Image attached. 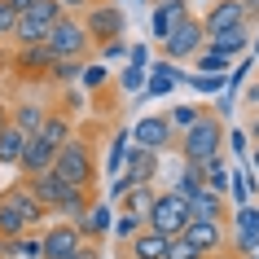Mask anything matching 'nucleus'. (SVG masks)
I'll return each instance as SVG.
<instances>
[{
  "label": "nucleus",
  "mask_w": 259,
  "mask_h": 259,
  "mask_svg": "<svg viewBox=\"0 0 259 259\" xmlns=\"http://www.w3.org/2000/svg\"><path fill=\"white\" fill-rule=\"evenodd\" d=\"M53 176L70 189H88L97 193V154H93V141L88 137H70L53 158Z\"/></svg>",
  "instance_id": "1"
},
{
  "label": "nucleus",
  "mask_w": 259,
  "mask_h": 259,
  "mask_svg": "<svg viewBox=\"0 0 259 259\" xmlns=\"http://www.w3.org/2000/svg\"><path fill=\"white\" fill-rule=\"evenodd\" d=\"M176 150H180V163H193V167H202L206 158L224 154V119H215V114L206 110L189 132L176 137Z\"/></svg>",
  "instance_id": "2"
},
{
  "label": "nucleus",
  "mask_w": 259,
  "mask_h": 259,
  "mask_svg": "<svg viewBox=\"0 0 259 259\" xmlns=\"http://www.w3.org/2000/svg\"><path fill=\"white\" fill-rule=\"evenodd\" d=\"M44 49H49L53 62H88L93 40H88V31H83V22L75 14H62L44 35Z\"/></svg>",
  "instance_id": "3"
},
{
  "label": "nucleus",
  "mask_w": 259,
  "mask_h": 259,
  "mask_svg": "<svg viewBox=\"0 0 259 259\" xmlns=\"http://www.w3.org/2000/svg\"><path fill=\"white\" fill-rule=\"evenodd\" d=\"M79 22H83V31H88L93 44H110V40L127 35V9H123L119 0H97L93 9L79 14Z\"/></svg>",
  "instance_id": "4"
},
{
  "label": "nucleus",
  "mask_w": 259,
  "mask_h": 259,
  "mask_svg": "<svg viewBox=\"0 0 259 259\" xmlns=\"http://www.w3.org/2000/svg\"><path fill=\"white\" fill-rule=\"evenodd\" d=\"M185 224H189V198H180L176 189L154 193V206H150V215H145V229L171 242V237H180Z\"/></svg>",
  "instance_id": "5"
},
{
  "label": "nucleus",
  "mask_w": 259,
  "mask_h": 259,
  "mask_svg": "<svg viewBox=\"0 0 259 259\" xmlns=\"http://www.w3.org/2000/svg\"><path fill=\"white\" fill-rule=\"evenodd\" d=\"M202 49H206V31H202V22H198L193 14L163 40V57H167V62H176V66H180V62H193Z\"/></svg>",
  "instance_id": "6"
},
{
  "label": "nucleus",
  "mask_w": 259,
  "mask_h": 259,
  "mask_svg": "<svg viewBox=\"0 0 259 259\" xmlns=\"http://www.w3.org/2000/svg\"><path fill=\"white\" fill-rule=\"evenodd\" d=\"M127 132H132V145H137V150H150V154L176 150V132H171L167 114H141Z\"/></svg>",
  "instance_id": "7"
},
{
  "label": "nucleus",
  "mask_w": 259,
  "mask_h": 259,
  "mask_svg": "<svg viewBox=\"0 0 259 259\" xmlns=\"http://www.w3.org/2000/svg\"><path fill=\"white\" fill-rule=\"evenodd\" d=\"M180 242H189L202 259L224 255V250H229V224H215V220H189V224L180 229Z\"/></svg>",
  "instance_id": "8"
},
{
  "label": "nucleus",
  "mask_w": 259,
  "mask_h": 259,
  "mask_svg": "<svg viewBox=\"0 0 259 259\" xmlns=\"http://www.w3.org/2000/svg\"><path fill=\"white\" fill-rule=\"evenodd\" d=\"M114 215H119V211H114L106 198H93V202H88V211L75 220V233H79L83 242H106L110 229H114Z\"/></svg>",
  "instance_id": "9"
},
{
  "label": "nucleus",
  "mask_w": 259,
  "mask_h": 259,
  "mask_svg": "<svg viewBox=\"0 0 259 259\" xmlns=\"http://www.w3.org/2000/svg\"><path fill=\"white\" fill-rule=\"evenodd\" d=\"M0 198L14 206L18 215H22V224H27V233H35V229H44V220H49V211H44L35 198H31V189H27V180H14V185H5L0 189Z\"/></svg>",
  "instance_id": "10"
},
{
  "label": "nucleus",
  "mask_w": 259,
  "mask_h": 259,
  "mask_svg": "<svg viewBox=\"0 0 259 259\" xmlns=\"http://www.w3.org/2000/svg\"><path fill=\"white\" fill-rule=\"evenodd\" d=\"M40 237H44V259H70L75 250H79V233H75V224H44L40 229Z\"/></svg>",
  "instance_id": "11"
},
{
  "label": "nucleus",
  "mask_w": 259,
  "mask_h": 259,
  "mask_svg": "<svg viewBox=\"0 0 259 259\" xmlns=\"http://www.w3.org/2000/svg\"><path fill=\"white\" fill-rule=\"evenodd\" d=\"M158 167H163V154H150V150H127V158H123V171L119 176H127L132 185H154L158 180Z\"/></svg>",
  "instance_id": "12"
},
{
  "label": "nucleus",
  "mask_w": 259,
  "mask_h": 259,
  "mask_svg": "<svg viewBox=\"0 0 259 259\" xmlns=\"http://www.w3.org/2000/svg\"><path fill=\"white\" fill-rule=\"evenodd\" d=\"M250 35H255V31L242 22V27H229V31H215V35H206V49H215V53H224L229 62H237V57L250 53Z\"/></svg>",
  "instance_id": "13"
},
{
  "label": "nucleus",
  "mask_w": 259,
  "mask_h": 259,
  "mask_svg": "<svg viewBox=\"0 0 259 259\" xmlns=\"http://www.w3.org/2000/svg\"><path fill=\"white\" fill-rule=\"evenodd\" d=\"M189 220H215V224H229V198L211 189L189 193Z\"/></svg>",
  "instance_id": "14"
},
{
  "label": "nucleus",
  "mask_w": 259,
  "mask_h": 259,
  "mask_svg": "<svg viewBox=\"0 0 259 259\" xmlns=\"http://www.w3.org/2000/svg\"><path fill=\"white\" fill-rule=\"evenodd\" d=\"M198 22H202L206 35H215V31L242 27V9H237V0H211V5H206V14L198 18Z\"/></svg>",
  "instance_id": "15"
},
{
  "label": "nucleus",
  "mask_w": 259,
  "mask_h": 259,
  "mask_svg": "<svg viewBox=\"0 0 259 259\" xmlns=\"http://www.w3.org/2000/svg\"><path fill=\"white\" fill-rule=\"evenodd\" d=\"M185 18H189V5H150V35L163 44Z\"/></svg>",
  "instance_id": "16"
},
{
  "label": "nucleus",
  "mask_w": 259,
  "mask_h": 259,
  "mask_svg": "<svg viewBox=\"0 0 259 259\" xmlns=\"http://www.w3.org/2000/svg\"><path fill=\"white\" fill-rule=\"evenodd\" d=\"M57 158V150H49L40 137H27V145H22V158H18V171H22V180L27 176H40V171H49Z\"/></svg>",
  "instance_id": "17"
},
{
  "label": "nucleus",
  "mask_w": 259,
  "mask_h": 259,
  "mask_svg": "<svg viewBox=\"0 0 259 259\" xmlns=\"http://www.w3.org/2000/svg\"><path fill=\"white\" fill-rule=\"evenodd\" d=\"M93 198H97V193H88V189H70V185H66V189H62V198H57V206L49 211V215H53L57 224H75V220L88 211V202H93Z\"/></svg>",
  "instance_id": "18"
},
{
  "label": "nucleus",
  "mask_w": 259,
  "mask_h": 259,
  "mask_svg": "<svg viewBox=\"0 0 259 259\" xmlns=\"http://www.w3.org/2000/svg\"><path fill=\"white\" fill-rule=\"evenodd\" d=\"M44 119H49V106H40V101H18V106H9V123H14L22 137H35L44 127Z\"/></svg>",
  "instance_id": "19"
},
{
  "label": "nucleus",
  "mask_w": 259,
  "mask_h": 259,
  "mask_svg": "<svg viewBox=\"0 0 259 259\" xmlns=\"http://www.w3.org/2000/svg\"><path fill=\"white\" fill-rule=\"evenodd\" d=\"M163 255H167V237H158V233H150V229H141L132 242L123 246L119 259H163Z\"/></svg>",
  "instance_id": "20"
},
{
  "label": "nucleus",
  "mask_w": 259,
  "mask_h": 259,
  "mask_svg": "<svg viewBox=\"0 0 259 259\" xmlns=\"http://www.w3.org/2000/svg\"><path fill=\"white\" fill-rule=\"evenodd\" d=\"M35 137H40L49 150H62V145L75 137V123H70V114H62V110H49V119H44V127Z\"/></svg>",
  "instance_id": "21"
},
{
  "label": "nucleus",
  "mask_w": 259,
  "mask_h": 259,
  "mask_svg": "<svg viewBox=\"0 0 259 259\" xmlns=\"http://www.w3.org/2000/svg\"><path fill=\"white\" fill-rule=\"evenodd\" d=\"M154 185H132V189L123 193L119 202H114V211H119V215H137V220H145L150 215V206H154Z\"/></svg>",
  "instance_id": "22"
},
{
  "label": "nucleus",
  "mask_w": 259,
  "mask_h": 259,
  "mask_svg": "<svg viewBox=\"0 0 259 259\" xmlns=\"http://www.w3.org/2000/svg\"><path fill=\"white\" fill-rule=\"evenodd\" d=\"M27 189H31V198H35V202H40L44 211H53L66 185H62V180L53 176V167H49V171H40V176H27Z\"/></svg>",
  "instance_id": "23"
},
{
  "label": "nucleus",
  "mask_w": 259,
  "mask_h": 259,
  "mask_svg": "<svg viewBox=\"0 0 259 259\" xmlns=\"http://www.w3.org/2000/svg\"><path fill=\"white\" fill-rule=\"evenodd\" d=\"M22 75H31V79H44V70L53 66V57H49V49L44 44H31V49H18V62H14Z\"/></svg>",
  "instance_id": "24"
},
{
  "label": "nucleus",
  "mask_w": 259,
  "mask_h": 259,
  "mask_svg": "<svg viewBox=\"0 0 259 259\" xmlns=\"http://www.w3.org/2000/svg\"><path fill=\"white\" fill-rule=\"evenodd\" d=\"M229 158L224 154H215V158H206L202 163V189H211V193H229Z\"/></svg>",
  "instance_id": "25"
},
{
  "label": "nucleus",
  "mask_w": 259,
  "mask_h": 259,
  "mask_svg": "<svg viewBox=\"0 0 259 259\" xmlns=\"http://www.w3.org/2000/svg\"><path fill=\"white\" fill-rule=\"evenodd\" d=\"M132 150V132L127 127H114V137H110V150H106V176H119L123 171V158Z\"/></svg>",
  "instance_id": "26"
},
{
  "label": "nucleus",
  "mask_w": 259,
  "mask_h": 259,
  "mask_svg": "<svg viewBox=\"0 0 259 259\" xmlns=\"http://www.w3.org/2000/svg\"><path fill=\"white\" fill-rule=\"evenodd\" d=\"M22 145H27V137L18 132L14 123H5V127H0V167H18Z\"/></svg>",
  "instance_id": "27"
},
{
  "label": "nucleus",
  "mask_w": 259,
  "mask_h": 259,
  "mask_svg": "<svg viewBox=\"0 0 259 259\" xmlns=\"http://www.w3.org/2000/svg\"><path fill=\"white\" fill-rule=\"evenodd\" d=\"M44 35H49V27H44V22H35V18H27V14H18L14 35H9V40H14L18 49H31V44H44Z\"/></svg>",
  "instance_id": "28"
},
{
  "label": "nucleus",
  "mask_w": 259,
  "mask_h": 259,
  "mask_svg": "<svg viewBox=\"0 0 259 259\" xmlns=\"http://www.w3.org/2000/svg\"><path fill=\"white\" fill-rule=\"evenodd\" d=\"M5 255H9V259H44L40 229H35V233H22V237H14V242H5Z\"/></svg>",
  "instance_id": "29"
},
{
  "label": "nucleus",
  "mask_w": 259,
  "mask_h": 259,
  "mask_svg": "<svg viewBox=\"0 0 259 259\" xmlns=\"http://www.w3.org/2000/svg\"><path fill=\"white\" fill-rule=\"evenodd\" d=\"M110 79H114V70L106 62H83V75H79V88L83 93H106Z\"/></svg>",
  "instance_id": "30"
},
{
  "label": "nucleus",
  "mask_w": 259,
  "mask_h": 259,
  "mask_svg": "<svg viewBox=\"0 0 259 259\" xmlns=\"http://www.w3.org/2000/svg\"><path fill=\"white\" fill-rule=\"evenodd\" d=\"M229 233H246V237H259V206L246 202L237 211H229Z\"/></svg>",
  "instance_id": "31"
},
{
  "label": "nucleus",
  "mask_w": 259,
  "mask_h": 259,
  "mask_svg": "<svg viewBox=\"0 0 259 259\" xmlns=\"http://www.w3.org/2000/svg\"><path fill=\"white\" fill-rule=\"evenodd\" d=\"M202 114H206V106H193V101H180V106H171L167 123H171V132L180 137V132H189V127H193L198 119H202Z\"/></svg>",
  "instance_id": "32"
},
{
  "label": "nucleus",
  "mask_w": 259,
  "mask_h": 259,
  "mask_svg": "<svg viewBox=\"0 0 259 259\" xmlns=\"http://www.w3.org/2000/svg\"><path fill=\"white\" fill-rule=\"evenodd\" d=\"M79 75H83V62H53V66L44 70V79L57 83V88H75Z\"/></svg>",
  "instance_id": "33"
},
{
  "label": "nucleus",
  "mask_w": 259,
  "mask_h": 259,
  "mask_svg": "<svg viewBox=\"0 0 259 259\" xmlns=\"http://www.w3.org/2000/svg\"><path fill=\"white\" fill-rule=\"evenodd\" d=\"M167 189H176L180 198H189V193L202 189V167H193V163H180V176L167 185Z\"/></svg>",
  "instance_id": "34"
},
{
  "label": "nucleus",
  "mask_w": 259,
  "mask_h": 259,
  "mask_svg": "<svg viewBox=\"0 0 259 259\" xmlns=\"http://www.w3.org/2000/svg\"><path fill=\"white\" fill-rule=\"evenodd\" d=\"M193 66H198V75H229V57L224 53H215V49H202V53L193 57Z\"/></svg>",
  "instance_id": "35"
},
{
  "label": "nucleus",
  "mask_w": 259,
  "mask_h": 259,
  "mask_svg": "<svg viewBox=\"0 0 259 259\" xmlns=\"http://www.w3.org/2000/svg\"><path fill=\"white\" fill-rule=\"evenodd\" d=\"M114 83H119V93H127V97L145 93V70H141V66H123L119 75H114Z\"/></svg>",
  "instance_id": "36"
},
{
  "label": "nucleus",
  "mask_w": 259,
  "mask_h": 259,
  "mask_svg": "<svg viewBox=\"0 0 259 259\" xmlns=\"http://www.w3.org/2000/svg\"><path fill=\"white\" fill-rule=\"evenodd\" d=\"M141 229H145V220H137V215H114V229H110V233H114V242H119V246H127Z\"/></svg>",
  "instance_id": "37"
},
{
  "label": "nucleus",
  "mask_w": 259,
  "mask_h": 259,
  "mask_svg": "<svg viewBox=\"0 0 259 259\" xmlns=\"http://www.w3.org/2000/svg\"><path fill=\"white\" fill-rule=\"evenodd\" d=\"M185 83H189L198 97H220L224 93V75H189Z\"/></svg>",
  "instance_id": "38"
},
{
  "label": "nucleus",
  "mask_w": 259,
  "mask_h": 259,
  "mask_svg": "<svg viewBox=\"0 0 259 259\" xmlns=\"http://www.w3.org/2000/svg\"><path fill=\"white\" fill-rule=\"evenodd\" d=\"M22 14H27V18H35V22H44V27H53L57 18H62V9H57L53 0H31Z\"/></svg>",
  "instance_id": "39"
},
{
  "label": "nucleus",
  "mask_w": 259,
  "mask_h": 259,
  "mask_svg": "<svg viewBox=\"0 0 259 259\" xmlns=\"http://www.w3.org/2000/svg\"><path fill=\"white\" fill-rule=\"evenodd\" d=\"M224 150L242 163L246 154H250V137H246V127H233V132H224Z\"/></svg>",
  "instance_id": "40"
},
{
  "label": "nucleus",
  "mask_w": 259,
  "mask_h": 259,
  "mask_svg": "<svg viewBox=\"0 0 259 259\" xmlns=\"http://www.w3.org/2000/svg\"><path fill=\"white\" fill-rule=\"evenodd\" d=\"M127 57V40H110V44H101V53H97V62H123Z\"/></svg>",
  "instance_id": "41"
},
{
  "label": "nucleus",
  "mask_w": 259,
  "mask_h": 259,
  "mask_svg": "<svg viewBox=\"0 0 259 259\" xmlns=\"http://www.w3.org/2000/svg\"><path fill=\"white\" fill-rule=\"evenodd\" d=\"M163 259H202L198 255V250H193L189 242H180V237H171V242H167V255Z\"/></svg>",
  "instance_id": "42"
},
{
  "label": "nucleus",
  "mask_w": 259,
  "mask_h": 259,
  "mask_svg": "<svg viewBox=\"0 0 259 259\" xmlns=\"http://www.w3.org/2000/svg\"><path fill=\"white\" fill-rule=\"evenodd\" d=\"M127 189H132V180H127V176H110V185H106V202L114 206V202H119V198H123Z\"/></svg>",
  "instance_id": "43"
},
{
  "label": "nucleus",
  "mask_w": 259,
  "mask_h": 259,
  "mask_svg": "<svg viewBox=\"0 0 259 259\" xmlns=\"http://www.w3.org/2000/svg\"><path fill=\"white\" fill-rule=\"evenodd\" d=\"M127 66H150V44H127Z\"/></svg>",
  "instance_id": "44"
},
{
  "label": "nucleus",
  "mask_w": 259,
  "mask_h": 259,
  "mask_svg": "<svg viewBox=\"0 0 259 259\" xmlns=\"http://www.w3.org/2000/svg\"><path fill=\"white\" fill-rule=\"evenodd\" d=\"M237 9H242V22L255 31L259 27V0H237Z\"/></svg>",
  "instance_id": "45"
},
{
  "label": "nucleus",
  "mask_w": 259,
  "mask_h": 259,
  "mask_svg": "<svg viewBox=\"0 0 259 259\" xmlns=\"http://www.w3.org/2000/svg\"><path fill=\"white\" fill-rule=\"evenodd\" d=\"M62 106H66L62 114H79V106H83V93H79V88H62Z\"/></svg>",
  "instance_id": "46"
},
{
  "label": "nucleus",
  "mask_w": 259,
  "mask_h": 259,
  "mask_svg": "<svg viewBox=\"0 0 259 259\" xmlns=\"http://www.w3.org/2000/svg\"><path fill=\"white\" fill-rule=\"evenodd\" d=\"M14 22H18V14L0 0V40H9V35H14Z\"/></svg>",
  "instance_id": "47"
},
{
  "label": "nucleus",
  "mask_w": 259,
  "mask_h": 259,
  "mask_svg": "<svg viewBox=\"0 0 259 259\" xmlns=\"http://www.w3.org/2000/svg\"><path fill=\"white\" fill-rule=\"evenodd\" d=\"M233 106H237V93H220L211 114H215V119H224V114H233Z\"/></svg>",
  "instance_id": "48"
},
{
  "label": "nucleus",
  "mask_w": 259,
  "mask_h": 259,
  "mask_svg": "<svg viewBox=\"0 0 259 259\" xmlns=\"http://www.w3.org/2000/svg\"><path fill=\"white\" fill-rule=\"evenodd\" d=\"M53 5H57V9H62V14H75V18H79L83 9H93L97 0H53Z\"/></svg>",
  "instance_id": "49"
},
{
  "label": "nucleus",
  "mask_w": 259,
  "mask_h": 259,
  "mask_svg": "<svg viewBox=\"0 0 259 259\" xmlns=\"http://www.w3.org/2000/svg\"><path fill=\"white\" fill-rule=\"evenodd\" d=\"M70 259H106V250H101V242H79V250Z\"/></svg>",
  "instance_id": "50"
},
{
  "label": "nucleus",
  "mask_w": 259,
  "mask_h": 259,
  "mask_svg": "<svg viewBox=\"0 0 259 259\" xmlns=\"http://www.w3.org/2000/svg\"><path fill=\"white\" fill-rule=\"evenodd\" d=\"M246 167H250V171L259 176V145H250V154H246Z\"/></svg>",
  "instance_id": "51"
},
{
  "label": "nucleus",
  "mask_w": 259,
  "mask_h": 259,
  "mask_svg": "<svg viewBox=\"0 0 259 259\" xmlns=\"http://www.w3.org/2000/svg\"><path fill=\"white\" fill-rule=\"evenodd\" d=\"M246 106H259V83H250V88H246Z\"/></svg>",
  "instance_id": "52"
},
{
  "label": "nucleus",
  "mask_w": 259,
  "mask_h": 259,
  "mask_svg": "<svg viewBox=\"0 0 259 259\" xmlns=\"http://www.w3.org/2000/svg\"><path fill=\"white\" fill-rule=\"evenodd\" d=\"M246 137H250V145H259V114H255V123H250V132H246Z\"/></svg>",
  "instance_id": "53"
},
{
  "label": "nucleus",
  "mask_w": 259,
  "mask_h": 259,
  "mask_svg": "<svg viewBox=\"0 0 259 259\" xmlns=\"http://www.w3.org/2000/svg\"><path fill=\"white\" fill-rule=\"evenodd\" d=\"M5 5H9V9H14V14H22V9H27L31 0H5Z\"/></svg>",
  "instance_id": "54"
},
{
  "label": "nucleus",
  "mask_w": 259,
  "mask_h": 259,
  "mask_svg": "<svg viewBox=\"0 0 259 259\" xmlns=\"http://www.w3.org/2000/svg\"><path fill=\"white\" fill-rule=\"evenodd\" d=\"M250 57H259V31L250 35Z\"/></svg>",
  "instance_id": "55"
},
{
  "label": "nucleus",
  "mask_w": 259,
  "mask_h": 259,
  "mask_svg": "<svg viewBox=\"0 0 259 259\" xmlns=\"http://www.w3.org/2000/svg\"><path fill=\"white\" fill-rule=\"evenodd\" d=\"M5 123H9V106H0V127H5Z\"/></svg>",
  "instance_id": "56"
},
{
  "label": "nucleus",
  "mask_w": 259,
  "mask_h": 259,
  "mask_svg": "<svg viewBox=\"0 0 259 259\" xmlns=\"http://www.w3.org/2000/svg\"><path fill=\"white\" fill-rule=\"evenodd\" d=\"M154 5H189V0H154Z\"/></svg>",
  "instance_id": "57"
},
{
  "label": "nucleus",
  "mask_w": 259,
  "mask_h": 259,
  "mask_svg": "<svg viewBox=\"0 0 259 259\" xmlns=\"http://www.w3.org/2000/svg\"><path fill=\"white\" fill-rule=\"evenodd\" d=\"M211 259H237V255H233V250H224V255H211Z\"/></svg>",
  "instance_id": "58"
},
{
  "label": "nucleus",
  "mask_w": 259,
  "mask_h": 259,
  "mask_svg": "<svg viewBox=\"0 0 259 259\" xmlns=\"http://www.w3.org/2000/svg\"><path fill=\"white\" fill-rule=\"evenodd\" d=\"M0 259H9V255H5V237H0Z\"/></svg>",
  "instance_id": "59"
},
{
  "label": "nucleus",
  "mask_w": 259,
  "mask_h": 259,
  "mask_svg": "<svg viewBox=\"0 0 259 259\" xmlns=\"http://www.w3.org/2000/svg\"><path fill=\"white\" fill-rule=\"evenodd\" d=\"M137 5H154V0H137Z\"/></svg>",
  "instance_id": "60"
},
{
  "label": "nucleus",
  "mask_w": 259,
  "mask_h": 259,
  "mask_svg": "<svg viewBox=\"0 0 259 259\" xmlns=\"http://www.w3.org/2000/svg\"><path fill=\"white\" fill-rule=\"evenodd\" d=\"M189 5H198V0H189ZM202 5H211V0H202Z\"/></svg>",
  "instance_id": "61"
},
{
  "label": "nucleus",
  "mask_w": 259,
  "mask_h": 259,
  "mask_svg": "<svg viewBox=\"0 0 259 259\" xmlns=\"http://www.w3.org/2000/svg\"><path fill=\"white\" fill-rule=\"evenodd\" d=\"M250 259H259V250H255V255H250Z\"/></svg>",
  "instance_id": "62"
}]
</instances>
